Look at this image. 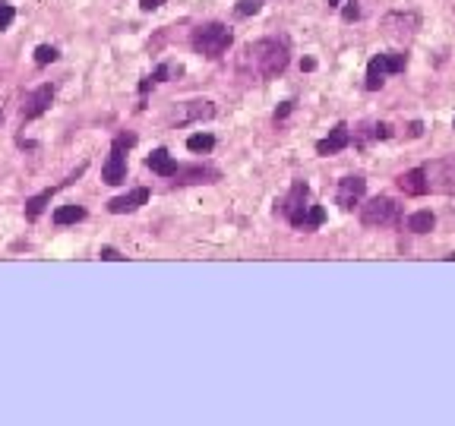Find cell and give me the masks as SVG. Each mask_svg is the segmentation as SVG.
<instances>
[{
    "label": "cell",
    "mask_w": 455,
    "mask_h": 426,
    "mask_svg": "<svg viewBox=\"0 0 455 426\" xmlns=\"http://www.w3.org/2000/svg\"><path fill=\"white\" fill-rule=\"evenodd\" d=\"M98 256H101V259H111V262H114V259H123V256L117 253L114 246H101V253H98Z\"/></svg>",
    "instance_id": "cell-24"
},
{
    "label": "cell",
    "mask_w": 455,
    "mask_h": 426,
    "mask_svg": "<svg viewBox=\"0 0 455 426\" xmlns=\"http://www.w3.org/2000/svg\"><path fill=\"white\" fill-rule=\"evenodd\" d=\"M399 189L408 196H424L427 193V177H424V167H414V171L402 174L399 177Z\"/></svg>",
    "instance_id": "cell-13"
},
{
    "label": "cell",
    "mask_w": 455,
    "mask_h": 426,
    "mask_svg": "<svg viewBox=\"0 0 455 426\" xmlns=\"http://www.w3.org/2000/svg\"><path fill=\"white\" fill-rule=\"evenodd\" d=\"M288 61H291V54H288V41L285 38H260L244 54V63L260 79H275L278 73H285Z\"/></svg>",
    "instance_id": "cell-1"
},
{
    "label": "cell",
    "mask_w": 455,
    "mask_h": 426,
    "mask_svg": "<svg viewBox=\"0 0 455 426\" xmlns=\"http://www.w3.org/2000/svg\"><path fill=\"white\" fill-rule=\"evenodd\" d=\"M145 202H149V189L136 187V189H130V193H123V196L108 202V212H111V215H127V212H136L139 205H145Z\"/></svg>",
    "instance_id": "cell-10"
},
{
    "label": "cell",
    "mask_w": 455,
    "mask_h": 426,
    "mask_svg": "<svg viewBox=\"0 0 455 426\" xmlns=\"http://www.w3.org/2000/svg\"><path fill=\"white\" fill-rule=\"evenodd\" d=\"M421 26V19L414 13H386L383 16V35L392 41H411Z\"/></svg>",
    "instance_id": "cell-8"
},
{
    "label": "cell",
    "mask_w": 455,
    "mask_h": 426,
    "mask_svg": "<svg viewBox=\"0 0 455 426\" xmlns=\"http://www.w3.org/2000/svg\"><path fill=\"white\" fill-rule=\"evenodd\" d=\"M291 108H295V105H291V101H285V105H282V108H278V111H275V120H285V117L291 114Z\"/></svg>",
    "instance_id": "cell-26"
},
{
    "label": "cell",
    "mask_w": 455,
    "mask_h": 426,
    "mask_svg": "<svg viewBox=\"0 0 455 426\" xmlns=\"http://www.w3.org/2000/svg\"><path fill=\"white\" fill-rule=\"evenodd\" d=\"M187 149L190 152H212L215 149V136H209V133H193L187 139Z\"/></svg>",
    "instance_id": "cell-18"
},
{
    "label": "cell",
    "mask_w": 455,
    "mask_h": 426,
    "mask_svg": "<svg viewBox=\"0 0 455 426\" xmlns=\"http://www.w3.org/2000/svg\"><path fill=\"white\" fill-rule=\"evenodd\" d=\"M0 123H4V114H0Z\"/></svg>",
    "instance_id": "cell-28"
},
{
    "label": "cell",
    "mask_w": 455,
    "mask_h": 426,
    "mask_svg": "<svg viewBox=\"0 0 455 426\" xmlns=\"http://www.w3.org/2000/svg\"><path fill=\"white\" fill-rule=\"evenodd\" d=\"M364 193H367V180L364 177H344L339 183V189H335V202H339L344 212H351L354 205H361Z\"/></svg>",
    "instance_id": "cell-9"
},
{
    "label": "cell",
    "mask_w": 455,
    "mask_h": 426,
    "mask_svg": "<svg viewBox=\"0 0 455 426\" xmlns=\"http://www.w3.org/2000/svg\"><path fill=\"white\" fill-rule=\"evenodd\" d=\"M342 4V0H329V6H339Z\"/></svg>",
    "instance_id": "cell-27"
},
{
    "label": "cell",
    "mask_w": 455,
    "mask_h": 426,
    "mask_svg": "<svg viewBox=\"0 0 455 426\" xmlns=\"http://www.w3.org/2000/svg\"><path fill=\"white\" fill-rule=\"evenodd\" d=\"M57 48L54 45H39L35 48V63H39V67H48V63H54L57 61Z\"/></svg>",
    "instance_id": "cell-20"
},
{
    "label": "cell",
    "mask_w": 455,
    "mask_h": 426,
    "mask_svg": "<svg viewBox=\"0 0 455 426\" xmlns=\"http://www.w3.org/2000/svg\"><path fill=\"white\" fill-rule=\"evenodd\" d=\"M51 101H54V89L51 85H41V89H35L32 95L26 98L23 105V117L26 120H35V117H41L51 108Z\"/></svg>",
    "instance_id": "cell-12"
},
{
    "label": "cell",
    "mask_w": 455,
    "mask_h": 426,
    "mask_svg": "<svg viewBox=\"0 0 455 426\" xmlns=\"http://www.w3.org/2000/svg\"><path fill=\"white\" fill-rule=\"evenodd\" d=\"M348 145H351V130H348V123H335L332 133L317 142V152H319V155H339V152L348 149Z\"/></svg>",
    "instance_id": "cell-11"
},
{
    "label": "cell",
    "mask_w": 455,
    "mask_h": 426,
    "mask_svg": "<svg viewBox=\"0 0 455 426\" xmlns=\"http://www.w3.org/2000/svg\"><path fill=\"white\" fill-rule=\"evenodd\" d=\"M361 222L367 227H386L399 222V202L389 199V196H377L361 209Z\"/></svg>",
    "instance_id": "cell-6"
},
{
    "label": "cell",
    "mask_w": 455,
    "mask_h": 426,
    "mask_svg": "<svg viewBox=\"0 0 455 426\" xmlns=\"http://www.w3.org/2000/svg\"><path fill=\"white\" fill-rule=\"evenodd\" d=\"M310 205H313L310 202V187H307V183H295L291 193L285 196L278 209L285 212V218H288L291 224L300 227V224H304V218H307V212H310Z\"/></svg>",
    "instance_id": "cell-7"
},
{
    "label": "cell",
    "mask_w": 455,
    "mask_h": 426,
    "mask_svg": "<svg viewBox=\"0 0 455 426\" xmlns=\"http://www.w3.org/2000/svg\"><path fill=\"white\" fill-rule=\"evenodd\" d=\"M212 114H215L212 101H187V111H183L178 120L180 123H190V120H203V117H212Z\"/></svg>",
    "instance_id": "cell-15"
},
{
    "label": "cell",
    "mask_w": 455,
    "mask_h": 426,
    "mask_svg": "<svg viewBox=\"0 0 455 426\" xmlns=\"http://www.w3.org/2000/svg\"><path fill=\"white\" fill-rule=\"evenodd\" d=\"M145 165H149L152 171L158 174V177H174V174H178V161L168 155L165 149H155V152H152V155L145 158Z\"/></svg>",
    "instance_id": "cell-14"
},
{
    "label": "cell",
    "mask_w": 455,
    "mask_h": 426,
    "mask_svg": "<svg viewBox=\"0 0 455 426\" xmlns=\"http://www.w3.org/2000/svg\"><path fill=\"white\" fill-rule=\"evenodd\" d=\"M231 41H234L231 28L222 26V23H205V26H200V28L193 32V48H196V54L209 57V61L222 57L225 51L231 48Z\"/></svg>",
    "instance_id": "cell-2"
},
{
    "label": "cell",
    "mask_w": 455,
    "mask_h": 426,
    "mask_svg": "<svg viewBox=\"0 0 455 426\" xmlns=\"http://www.w3.org/2000/svg\"><path fill=\"white\" fill-rule=\"evenodd\" d=\"M86 218V209L83 205H61V209L54 212V224H76V222H83Z\"/></svg>",
    "instance_id": "cell-16"
},
{
    "label": "cell",
    "mask_w": 455,
    "mask_h": 426,
    "mask_svg": "<svg viewBox=\"0 0 455 426\" xmlns=\"http://www.w3.org/2000/svg\"><path fill=\"white\" fill-rule=\"evenodd\" d=\"M165 4V0H139V6H143L145 13H152V10H158V6Z\"/></svg>",
    "instance_id": "cell-25"
},
{
    "label": "cell",
    "mask_w": 455,
    "mask_h": 426,
    "mask_svg": "<svg viewBox=\"0 0 455 426\" xmlns=\"http://www.w3.org/2000/svg\"><path fill=\"white\" fill-rule=\"evenodd\" d=\"M433 224H436L433 212H414V215L408 218V231H414V234H427V231H433Z\"/></svg>",
    "instance_id": "cell-17"
},
{
    "label": "cell",
    "mask_w": 455,
    "mask_h": 426,
    "mask_svg": "<svg viewBox=\"0 0 455 426\" xmlns=\"http://www.w3.org/2000/svg\"><path fill=\"white\" fill-rule=\"evenodd\" d=\"M133 145V136H117L114 145H111V155H108L105 167H101V180L111 183V187H117V183L127 180V149Z\"/></svg>",
    "instance_id": "cell-4"
},
{
    "label": "cell",
    "mask_w": 455,
    "mask_h": 426,
    "mask_svg": "<svg viewBox=\"0 0 455 426\" xmlns=\"http://www.w3.org/2000/svg\"><path fill=\"white\" fill-rule=\"evenodd\" d=\"M342 16H344V23H354V19H357V16H361V6H357V4L344 6V13H342Z\"/></svg>",
    "instance_id": "cell-23"
},
{
    "label": "cell",
    "mask_w": 455,
    "mask_h": 426,
    "mask_svg": "<svg viewBox=\"0 0 455 426\" xmlns=\"http://www.w3.org/2000/svg\"><path fill=\"white\" fill-rule=\"evenodd\" d=\"M262 0H240L234 10H237V16H253V13H260Z\"/></svg>",
    "instance_id": "cell-22"
},
{
    "label": "cell",
    "mask_w": 455,
    "mask_h": 426,
    "mask_svg": "<svg viewBox=\"0 0 455 426\" xmlns=\"http://www.w3.org/2000/svg\"><path fill=\"white\" fill-rule=\"evenodd\" d=\"M424 177H427V189L433 193H455V155L436 158L424 165Z\"/></svg>",
    "instance_id": "cell-5"
},
{
    "label": "cell",
    "mask_w": 455,
    "mask_h": 426,
    "mask_svg": "<svg viewBox=\"0 0 455 426\" xmlns=\"http://www.w3.org/2000/svg\"><path fill=\"white\" fill-rule=\"evenodd\" d=\"M13 19H16V10H13V4L0 0V32H4V28H10Z\"/></svg>",
    "instance_id": "cell-21"
},
{
    "label": "cell",
    "mask_w": 455,
    "mask_h": 426,
    "mask_svg": "<svg viewBox=\"0 0 455 426\" xmlns=\"http://www.w3.org/2000/svg\"><path fill=\"white\" fill-rule=\"evenodd\" d=\"M405 63H408L405 54H377V57H370V63H367V83L364 85L370 92H377L379 85L386 83V76L402 73V70H405Z\"/></svg>",
    "instance_id": "cell-3"
},
{
    "label": "cell",
    "mask_w": 455,
    "mask_h": 426,
    "mask_svg": "<svg viewBox=\"0 0 455 426\" xmlns=\"http://www.w3.org/2000/svg\"><path fill=\"white\" fill-rule=\"evenodd\" d=\"M51 193L54 189H45V193H39V196H32V199H26V215L29 218H39L41 215V209L51 202Z\"/></svg>",
    "instance_id": "cell-19"
}]
</instances>
